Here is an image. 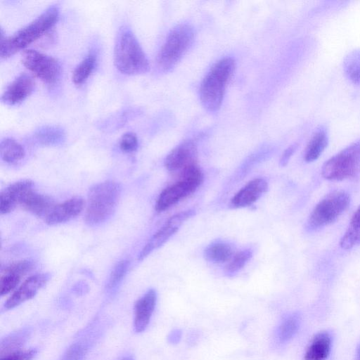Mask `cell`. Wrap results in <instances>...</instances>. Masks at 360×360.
<instances>
[{
	"mask_svg": "<svg viewBox=\"0 0 360 360\" xmlns=\"http://www.w3.org/2000/svg\"><path fill=\"white\" fill-rule=\"evenodd\" d=\"M339 244L344 250H350L360 245V205L352 215Z\"/></svg>",
	"mask_w": 360,
	"mask_h": 360,
	"instance_id": "cell-23",
	"label": "cell"
},
{
	"mask_svg": "<svg viewBox=\"0 0 360 360\" xmlns=\"http://www.w3.org/2000/svg\"><path fill=\"white\" fill-rule=\"evenodd\" d=\"M300 324V317L297 313L286 316L278 326L277 337L281 343L291 340L298 330Z\"/></svg>",
	"mask_w": 360,
	"mask_h": 360,
	"instance_id": "cell-26",
	"label": "cell"
},
{
	"mask_svg": "<svg viewBox=\"0 0 360 360\" xmlns=\"http://www.w3.org/2000/svg\"><path fill=\"white\" fill-rule=\"evenodd\" d=\"M332 340L327 331L318 333L306 349L304 360H326L331 349Z\"/></svg>",
	"mask_w": 360,
	"mask_h": 360,
	"instance_id": "cell-20",
	"label": "cell"
},
{
	"mask_svg": "<svg viewBox=\"0 0 360 360\" xmlns=\"http://www.w3.org/2000/svg\"><path fill=\"white\" fill-rule=\"evenodd\" d=\"M252 254L250 250H243L233 255L226 266V271L231 274L238 272L250 259Z\"/></svg>",
	"mask_w": 360,
	"mask_h": 360,
	"instance_id": "cell-31",
	"label": "cell"
},
{
	"mask_svg": "<svg viewBox=\"0 0 360 360\" xmlns=\"http://www.w3.org/2000/svg\"><path fill=\"white\" fill-rule=\"evenodd\" d=\"M89 348V343L87 341L75 342L67 349L61 360H83Z\"/></svg>",
	"mask_w": 360,
	"mask_h": 360,
	"instance_id": "cell-32",
	"label": "cell"
},
{
	"mask_svg": "<svg viewBox=\"0 0 360 360\" xmlns=\"http://www.w3.org/2000/svg\"><path fill=\"white\" fill-rule=\"evenodd\" d=\"M195 211L188 210L172 216L164 225L152 236L146 244L139 255V260H142L153 251L165 243L189 218L195 214Z\"/></svg>",
	"mask_w": 360,
	"mask_h": 360,
	"instance_id": "cell-10",
	"label": "cell"
},
{
	"mask_svg": "<svg viewBox=\"0 0 360 360\" xmlns=\"http://www.w3.org/2000/svg\"><path fill=\"white\" fill-rule=\"evenodd\" d=\"M48 274H37L27 278L9 297L4 304V309H13L22 303L32 299L48 282Z\"/></svg>",
	"mask_w": 360,
	"mask_h": 360,
	"instance_id": "cell-11",
	"label": "cell"
},
{
	"mask_svg": "<svg viewBox=\"0 0 360 360\" xmlns=\"http://www.w3.org/2000/svg\"><path fill=\"white\" fill-rule=\"evenodd\" d=\"M35 83L32 77L20 74L6 87L1 96V101L14 105L25 100L33 91Z\"/></svg>",
	"mask_w": 360,
	"mask_h": 360,
	"instance_id": "cell-15",
	"label": "cell"
},
{
	"mask_svg": "<svg viewBox=\"0 0 360 360\" xmlns=\"http://www.w3.org/2000/svg\"><path fill=\"white\" fill-rule=\"evenodd\" d=\"M34 190V183L30 179H23L11 184L0 194V212L1 214L12 212L20 205L23 198Z\"/></svg>",
	"mask_w": 360,
	"mask_h": 360,
	"instance_id": "cell-14",
	"label": "cell"
},
{
	"mask_svg": "<svg viewBox=\"0 0 360 360\" xmlns=\"http://www.w3.org/2000/svg\"><path fill=\"white\" fill-rule=\"evenodd\" d=\"M30 334L29 329H22L4 338L1 342V356L19 350V348L30 337Z\"/></svg>",
	"mask_w": 360,
	"mask_h": 360,
	"instance_id": "cell-28",
	"label": "cell"
},
{
	"mask_svg": "<svg viewBox=\"0 0 360 360\" xmlns=\"http://www.w3.org/2000/svg\"><path fill=\"white\" fill-rule=\"evenodd\" d=\"M35 141L40 145L53 146L62 144L65 140L64 130L58 126H43L34 133Z\"/></svg>",
	"mask_w": 360,
	"mask_h": 360,
	"instance_id": "cell-22",
	"label": "cell"
},
{
	"mask_svg": "<svg viewBox=\"0 0 360 360\" xmlns=\"http://www.w3.org/2000/svg\"><path fill=\"white\" fill-rule=\"evenodd\" d=\"M360 173V140L347 146L328 159L321 168V175L327 180L352 179Z\"/></svg>",
	"mask_w": 360,
	"mask_h": 360,
	"instance_id": "cell-7",
	"label": "cell"
},
{
	"mask_svg": "<svg viewBox=\"0 0 360 360\" xmlns=\"http://www.w3.org/2000/svg\"><path fill=\"white\" fill-rule=\"evenodd\" d=\"M84 207V201L80 197H74L62 203L56 205L44 219L49 225H56L70 221L79 215Z\"/></svg>",
	"mask_w": 360,
	"mask_h": 360,
	"instance_id": "cell-17",
	"label": "cell"
},
{
	"mask_svg": "<svg viewBox=\"0 0 360 360\" xmlns=\"http://www.w3.org/2000/svg\"><path fill=\"white\" fill-rule=\"evenodd\" d=\"M195 32L188 24H181L169 33L158 56L157 63L162 71H169L181 59L193 42Z\"/></svg>",
	"mask_w": 360,
	"mask_h": 360,
	"instance_id": "cell-5",
	"label": "cell"
},
{
	"mask_svg": "<svg viewBox=\"0 0 360 360\" xmlns=\"http://www.w3.org/2000/svg\"><path fill=\"white\" fill-rule=\"evenodd\" d=\"M34 266V262L27 259L14 262L6 266L1 274V295H6L13 291L21 279L30 272Z\"/></svg>",
	"mask_w": 360,
	"mask_h": 360,
	"instance_id": "cell-13",
	"label": "cell"
},
{
	"mask_svg": "<svg viewBox=\"0 0 360 360\" xmlns=\"http://www.w3.org/2000/svg\"><path fill=\"white\" fill-rule=\"evenodd\" d=\"M182 333L179 329L172 330L168 335V341L171 344L176 345L181 340Z\"/></svg>",
	"mask_w": 360,
	"mask_h": 360,
	"instance_id": "cell-36",
	"label": "cell"
},
{
	"mask_svg": "<svg viewBox=\"0 0 360 360\" xmlns=\"http://www.w3.org/2000/svg\"><path fill=\"white\" fill-rule=\"evenodd\" d=\"M119 144L120 149L123 152H134L138 148L137 136L132 132H127L122 136Z\"/></svg>",
	"mask_w": 360,
	"mask_h": 360,
	"instance_id": "cell-33",
	"label": "cell"
},
{
	"mask_svg": "<svg viewBox=\"0 0 360 360\" xmlns=\"http://www.w3.org/2000/svg\"><path fill=\"white\" fill-rule=\"evenodd\" d=\"M356 360H360V345H359L357 350H356Z\"/></svg>",
	"mask_w": 360,
	"mask_h": 360,
	"instance_id": "cell-37",
	"label": "cell"
},
{
	"mask_svg": "<svg viewBox=\"0 0 360 360\" xmlns=\"http://www.w3.org/2000/svg\"><path fill=\"white\" fill-rule=\"evenodd\" d=\"M25 155L22 146L11 138H5L0 143L1 158L6 162L13 163L22 160Z\"/></svg>",
	"mask_w": 360,
	"mask_h": 360,
	"instance_id": "cell-24",
	"label": "cell"
},
{
	"mask_svg": "<svg viewBox=\"0 0 360 360\" xmlns=\"http://www.w3.org/2000/svg\"><path fill=\"white\" fill-rule=\"evenodd\" d=\"M268 188V183L263 178H257L248 182L231 200L233 208L248 207L257 201Z\"/></svg>",
	"mask_w": 360,
	"mask_h": 360,
	"instance_id": "cell-18",
	"label": "cell"
},
{
	"mask_svg": "<svg viewBox=\"0 0 360 360\" xmlns=\"http://www.w3.org/2000/svg\"><path fill=\"white\" fill-rule=\"evenodd\" d=\"M129 266V261L122 259L114 266L107 284V288L112 290L115 288L125 276Z\"/></svg>",
	"mask_w": 360,
	"mask_h": 360,
	"instance_id": "cell-30",
	"label": "cell"
},
{
	"mask_svg": "<svg viewBox=\"0 0 360 360\" xmlns=\"http://www.w3.org/2000/svg\"><path fill=\"white\" fill-rule=\"evenodd\" d=\"M54 200L49 196L38 193L32 190L27 193L20 205L25 210L44 219L56 206Z\"/></svg>",
	"mask_w": 360,
	"mask_h": 360,
	"instance_id": "cell-19",
	"label": "cell"
},
{
	"mask_svg": "<svg viewBox=\"0 0 360 360\" xmlns=\"http://www.w3.org/2000/svg\"><path fill=\"white\" fill-rule=\"evenodd\" d=\"M121 194V187L113 181L92 186L88 193L85 221L94 226L105 221L115 212Z\"/></svg>",
	"mask_w": 360,
	"mask_h": 360,
	"instance_id": "cell-4",
	"label": "cell"
},
{
	"mask_svg": "<svg viewBox=\"0 0 360 360\" xmlns=\"http://www.w3.org/2000/svg\"><path fill=\"white\" fill-rule=\"evenodd\" d=\"M328 142V131L325 126H319L309 140L304 153V160L311 162L316 160L327 147Z\"/></svg>",
	"mask_w": 360,
	"mask_h": 360,
	"instance_id": "cell-21",
	"label": "cell"
},
{
	"mask_svg": "<svg viewBox=\"0 0 360 360\" xmlns=\"http://www.w3.org/2000/svg\"><path fill=\"white\" fill-rule=\"evenodd\" d=\"M23 65L34 76L47 85H53L60 75V65L53 57L34 49H25L22 53Z\"/></svg>",
	"mask_w": 360,
	"mask_h": 360,
	"instance_id": "cell-9",
	"label": "cell"
},
{
	"mask_svg": "<svg viewBox=\"0 0 360 360\" xmlns=\"http://www.w3.org/2000/svg\"><path fill=\"white\" fill-rule=\"evenodd\" d=\"M205 258L214 263H224L230 259L233 256L232 247L224 242H216L209 245L205 250Z\"/></svg>",
	"mask_w": 360,
	"mask_h": 360,
	"instance_id": "cell-25",
	"label": "cell"
},
{
	"mask_svg": "<svg viewBox=\"0 0 360 360\" xmlns=\"http://www.w3.org/2000/svg\"><path fill=\"white\" fill-rule=\"evenodd\" d=\"M198 150L195 143L187 140L174 148L166 157L165 166L170 172L182 171L195 164Z\"/></svg>",
	"mask_w": 360,
	"mask_h": 360,
	"instance_id": "cell-12",
	"label": "cell"
},
{
	"mask_svg": "<svg viewBox=\"0 0 360 360\" xmlns=\"http://www.w3.org/2000/svg\"><path fill=\"white\" fill-rule=\"evenodd\" d=\"M59 13L58 5H51L33 21L13 35L4 37L1 30V58H9L40 38L57 22Z\"/></svg>",
	"mask_w": 360,
	"mask_h": 360,
	"instance_id": "cell-1",
	"label": "cell"
},
{
	"mask_svg": "<svg viewBox=\"0 0 360 360\" xmlns=\"http://www.w3.org/2000/svg\"><path fill=\"white\" fill-rule=\"evenodd\" d=\"M157 302L154 289L148 290L134 305V328L136 333H141L147 328Z\"/></svg>",
	"mask_w": 360,
	"mask_h": 360,
	"instance_id": "cell-16",
	"label": "cell"
},
{
	"mask_svg": "<svg viewBox=\"0 0 360 360\" xmlns=\"http://www.w3.org/2000/svg\"><path fill=\"white\" fill-rule=\"evenodd\" d=\"M350 196L342 190H336L321 200L311 212L307 227L309 231H316L335 221L348 208Z\"/></svg>",
	"mask_w": 360,
	"mask_h": 360,
	"instance_id": "cell-6",
	"label": "cell"
},
{
	"mask_svg": "<svg viewBox=\"0 0 360 360\" xmlns=\"http://www.w3.org/2000/svg\"><path fill=\"white\" fill-rule=\"evenodd\" d=\"M114 63L122 74L140 75L149 70V61L131 30L120 28L114 48Z\"/></svg>",
	"mask_w": 360,
	"mask_h": 360,
	"instance_id": "cell-2",
	"label": "cell"
},
{
	"mask_svg": "<svg viewBox=\"0 0 360 360\" xmlns=\"http://www.w3.org/2000/svg\"><path fill=\"white\" fill-rule=\"evenodd\" d=\"M235 68L236 63L232 58H221L213 65L202 81L200 98L209 111H217L221 107L226 87Z\"/></svg>",
	"mask_w": 360,
	"mask_h": 360,
	"instance_id": "cell-3",
	"label": "cell"
},
{
	"mask_svg": "<svg viewBox=\"0 0 360 360\" xmlns=\"http://www.w3.org/2000/svg\"><path fill=\"white\" fill-rule=\"evenodd\" d=\"M96 61L95 55L89 53L79 63L72 77L75 85H81L86 81L95 68Z\"/></svg>",
	"mask_w": 360,
	"mask_h": 360,
	"instance_id": "cell-29",
	"label": "cell"
},
{
	"mask_svg": "<svg viewBox=\"0 0 360 360\" xmlns=\"http://www.w3.org/2000/svg\"><path fill=\"white\" fill-rule=\"evenodd\" d=\"M202 181V172L196 164L183 169L180 180L164 189L160 194L155 203L156 211L163 212L188 196L198 188Z\"/></svg>",
	"mask_w": 360,
	"mask_h": 360,
	"instance_id": "cell-8",
	"label": "cell"
},
{
	"mask_svg": "<svg viewBox=\"0 0 360 360\" xmlns=\"http://www.w3.org/2000/svg\"><path fill=\"white\" fill-rule=\"evenodd\" d=\"M297 145L293 144L289 146L283 153L281 160H280V164L282 166H285L288 164L289 160L295 153V151L297 149Z\"/></svg>",
	"mask_w": 360,
	"mask_h": 360,
	"instance_id": "cell-35",
	"label": "cell"
},
{
	"mask_svg": "<svg viewBox=\"0 0 360 360\" xmlns=\"http://www.w3.org/2000/svg\"><path fill=\"white\" fill-rule=\"evenodd\" d=\"M343 70L350 82L360 84V49L352 51L345 56Z\"/></svg>",
	"mask_w": 360,
	"mask_h": 360,
	"instance_id": "cell-27",
	"label": "cell"
},
{
	"mask_svg": "<svg viewBox=\"0 0 360 360\" xmlns=\"http://www.w3.org/2000/svg\"><path fill=\"white\" fill-rule=\"evenodd\" d=\"M37 353L36 349L17 350L1 356V360H31Z\"/></svg>",
	"mask_w": 360,
	"mask_h": 360,
	"instance_id": "cell-34",
	"label": "cell"
},
{
	"mask_svg": "<svg viewBox=\"0 0 360 360\" xmlns=\"http://www.w3.org/2000/svg\"><path fill=\"white\" fill-rule=\"evenodd\" d=\"M121 360H134V359H133L132 356H128L124 357Z\"/></svg>",
	"mask_w": 360,
	"mask_h": 360,
	"instance_id": "cell-38",
	"label": "cell"
}]
</instances>
